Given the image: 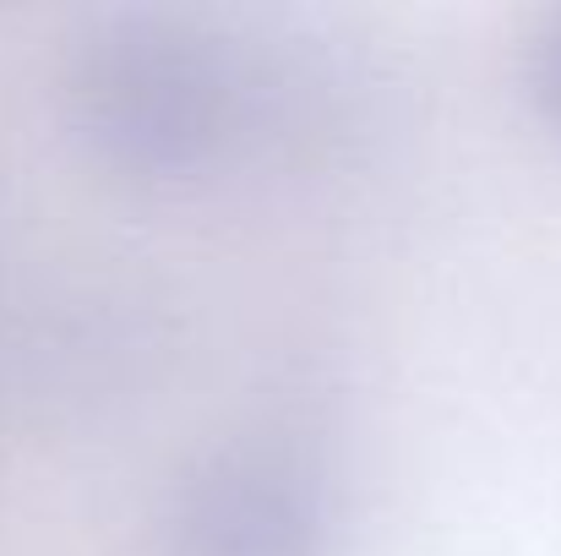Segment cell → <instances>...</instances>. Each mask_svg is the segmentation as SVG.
Listing matches in <instances>:
<instances>
[{"label":"cell","instance_id":"cell-1","mask_svg":"<svg viewBox=\"0 0 561 556\" xmlns=\"http://www.w3.org/2000/svg\"><path fill=\"white\" fill-rule=\"evenodd\" d=\"M66 126L82 154L137 185L207 175L245 121V77L202 22L121 11L93 22L66 60Z\"/></svg>","mask_w":561,"mask_h":556},{"label":"cell","instance_id":"cell-2","mask_svg":"<svg viewBox=\"0 0 561 556\" xmlns=\"http://www.w3.org/2000/svg\"><path fill=\"white\" fill-rule=\"evenodd\" d=\"M328 480L289 447L234 442L196 458L164 508V556H333Z\"/></svg>","mask_w":561,"mask_h":556},{"label":"cell","instance_id":"cell-3","mask_svg":"<svg viewBox=\"0 0 561 556\" xmlns=\"http://www.w3.org/2000/svg\"><path fill=\"white\" fill-rule=\"evenodd\" d=\"M529 99H535L540 121L561 137V11L529 44Z\"/></svg>","mask_w":561,"mask_h":556}]
</instances>
